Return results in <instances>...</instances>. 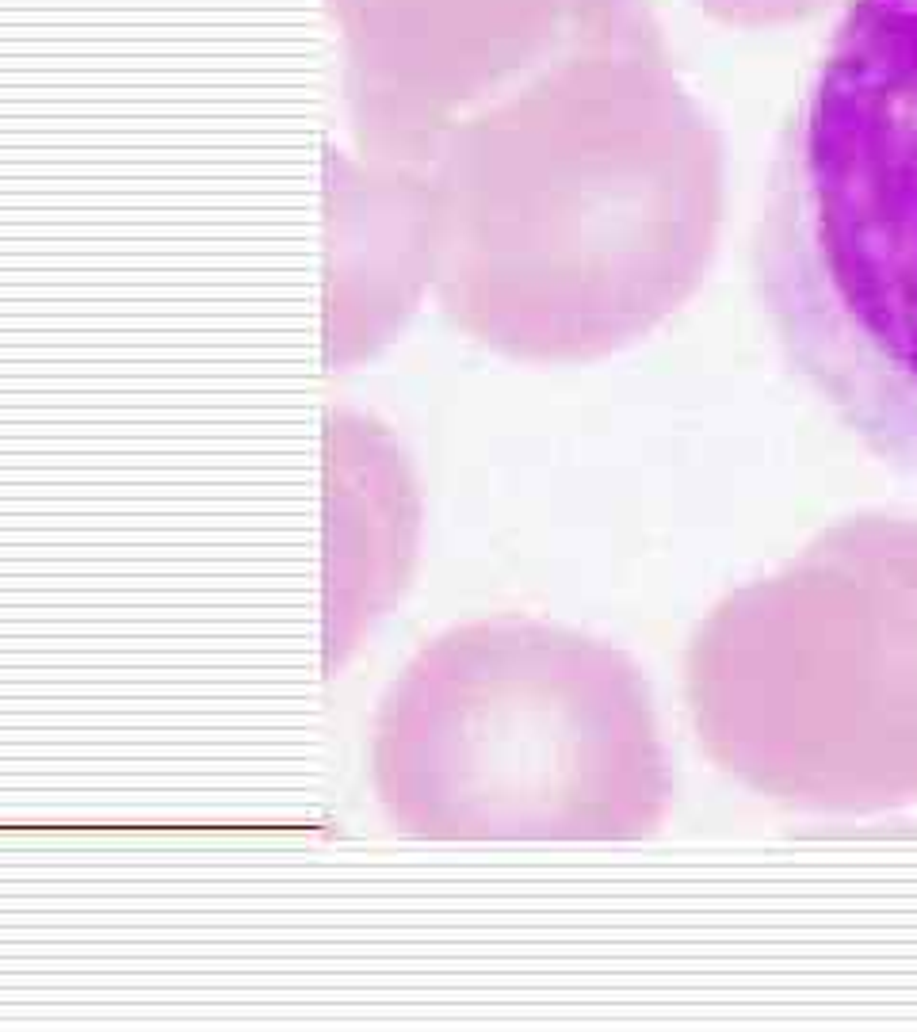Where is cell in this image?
<instances>
[{"label":"cell","instance_id":"obj_2","mask_svg":"<svg viewBox=\"0 0 917 1032\" xmlns=\"http://www.w3.org/2000/svg\"><path fill=\"white\" fill-rule=\"evenodd\" d=\"M608 654L555 627L428 643L375 727V792L421 838H574L604 822Z\"/></svg>","mask_w":917,"mask_h":1032},{"label":"cell","instance_id":"obj_1","mask_svg":"<svg viewBox=\"0 0 917 1032\" xmlns=\"http://www.w3.org/2000/svg\"><path fill=\"white\" fill-rule=\"evenodd\" d=\"M753 280L803 387L917 478V0H845L776 138Z\"/></svg>","mask_w":917,"mask_h":1032}]
</instances>
